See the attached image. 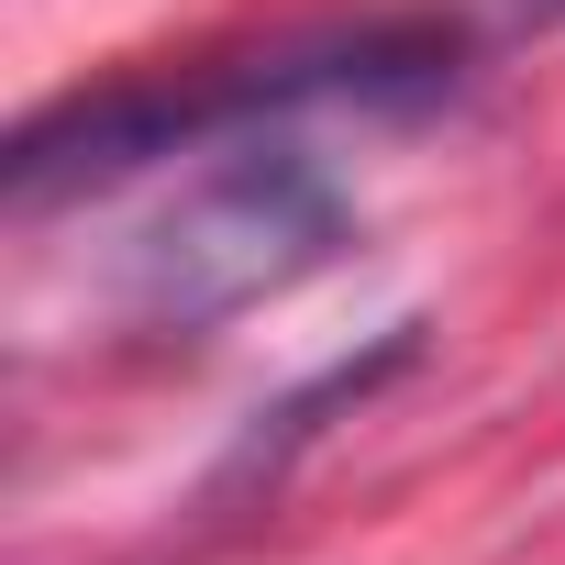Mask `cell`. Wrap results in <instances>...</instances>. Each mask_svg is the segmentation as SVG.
Listing matches in <instances>:
<instances>
[{"label":"cell","instance_id":"6da1fadb","mask_svg":"<svg viewBox=\"0 0 565 565\" xmlns=\"http://www.w3.org/2000/svg\"><path fill=\"white\" fill-rule=\"evenodd\" d=\"M466 56H477L466 23L366 12V23H300V34H266L233 56H189V67H134V78L45 100L12 134V156H0V189H12V211H56V200H100L167 156L244 145V134L311 122V111L411 122V111H444L466 89Z\"/></svg>","mask_w":565,"mask_h":565},{"label":"cell","instance_id":"3957f363","mask_svg":"<svg viewBox=\"0 0 565 565\" xmlns=\"http://www.w3.org/2000/svg\"><path fill=\"white\" fill-rule=\"evenodd\" d=\"M411 333H422V322H399V333H388L377 355H355V366H333V377H311L300 399H277V411H266V422H255V433L233 444V466H222V488H255V477H277V466H289V444H311V433H322V411H344V399H366V388H377L388 366H411Z\"/></svg>","mask_w":565,"mask_h":565},{"label":"cell","instance_id":"7a4b0ae2","mask_svg":"<svg viewBox=\"0 0 565 565\" xmlns=\"http://www.w3.org/2000/svg\"><path fill=\"white\" fill-rule=\"evenodd\" d=\"M344 244H355L344 178L289 134H244L145 222L111 300L134 333H222L255 300H289L300 277H322Z\"/></svg>","mask_w":565,"mask_h":565},{"label":"cell","instance_id":"277c9868","mask_svg":"<svg viewBox=\"0 0 565 565\" xmlns=\"http://www.w3.org/2000/svg\"><path fill=\"white\" fill-rule=\"evenodd\" d=\"M488 23H499V34H554L565 0H488Z\"/></svg>","mask_w":565,"mask_h":565}]
</instances>
